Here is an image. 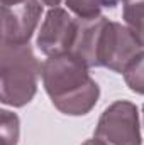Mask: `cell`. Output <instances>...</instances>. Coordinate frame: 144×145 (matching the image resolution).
<instances>
[{
    "mask_svg": "<svg viewBox=\"0 0 144 145\" xmlns=\"http://www.w3.org/2000/svg\"><path fill=\"white\" fill-rule=\"evenodd\" d=\"M108 19L104 15L90 17V19H75V36H73L70 54L78 57L87 68H100L98 66V49L104 29Z\"/></svg>",
    "mask_w": 144,
    "mask_h": 145,
    "instance_id": "obj_7",
    "label": "cell"
},
{
    "mask_svg": "<svg viewBox=\"0 0 144 145\" xmlns=\"http://www.w3.org/2000/svg\"><path fill=\"white\" fill-rule=\"evenodd\" d=\"M41 66L29 44H3L0 51V101L20 108L27 105L37 91Z\"/></svg>",
    "mask_w": 144,
    "mask_h": 145,
    "instance_id": "obj_2",
    "label": "cell"
},
{
    "mask_svg": "<svg viewBox=\"0 0 144 145\" xmlns=\"http://www.w3.org/2000/svg\"><path fill=\"white\" fill-rule=\"evenodd\" d=\"M124 79L131 91H134L137 95H144V49L131 63V66L126 69Z\"/></svg>",
    "mask_w": 144,
    "mask_h": 145,
    "instance_id": "obj_11",
    "label": "cell"
},
{
    "mask_svg": "<svg viewBox=\"0 0 144 145\" xmlns=\"http://www.w3.org/2000/svg\"><path fill=\"white\" fill-rule=\"evenodd\" d=\"M95 138L105 145H141L137 106L124 100L114 101L97 123Z\"/></svg>",
    "mask_w": 144,
    "mask_h": 145,
    "instance_id": "obj_3",
    "label": "cell"
},
{
    "mask_svg": "<svg viewBox=\"0 0 144 145\" xmlns=\"http://www.w3.org/2000/svg\"><path fill=\"white\" fill-rule=\"evenodd\" d=\"M44 5H48V7H51V8H56L58 5H59V2L61 0H41Z\"/></svg>",
    "mask_w": 144,
    "mask_h": 145,
    "instance_id": "obj_12",
    "label": "cell"
},
{
    "mask_svg": "<svg viewBox=\"0 0 144 145\" xmlns=\"http://www.w3.org/2000/svg\"><path fill=\"white\" fill-rule=\"evenodd\" d=\"M81 145H105L104 142H100L98 138H92V140H87V142H83Z\"/></svg>",
    "mask_w": 144,
    "mask_h": 145,
    "instance_id": "obj_13",
    "label": "cell"
},
{
    "mask_svg": "<svg viewBox=\"0 0 144 145\" xmlns=\"http://www.w3.org/2000/svg\"><path fill=\"white\" fill-rule=\"evenodd\" d=\"M42 5L37 0H26L14 5H2V42L29 44L36 31Z\"/></svg>",
    "mask_w": 144,
    "mask_h": 145,
    "instance_id": "obj_5",
    "label": "cell"
},
{
    "mask_svg": "<svg viewBox=\"0 0 144 145\" xmlns=\"http://www.w3.org/2000/svg\"><path fill=\"white\" fill-rule=\"evenodd\" d=\"M19 140V118L9 110L0 111V144L17 145Z\"/></svg>",
    "mask_w": 144,
    "mask_h": 145,
    "instance_id": "obj_10",
    "label": "cell"
},
{
    "mask_svg": "<svg viewBox=\"0 0 144 145\" xmlns=\"http://www.w3.org/2000/svg\"><path fill=\"white\" fill-rule=\"evenodd\" d=\"M144 47L132 36L127 25L108 20L98 49V66L124 74Z\"/></svg>",
    "mask_w": 144,
    "mask_h": 145,
    "instance_id": "obj_4",
    "label": "cell"
},
{
    "mask_svg": "<svg viewBox=\"0 0 144 145\" xmlns=\"http://www.w3.org/2000/svg\"><path fill=\"white\" fill-rule=\"evenodd\" d=\"M26 0H2V5H14V3H20Z\"/></svg>",
    "mask_w": 144,
    "mask_h": 145,
    "instance_id": "obj_14",
    "label": "cell"
},
{
    "mask_svg": "<svg viewBox=\"0 0 144 145\" xmlns=\"http://www.w3.org/2000/svg\"><path fill=\"white\" fill-rule=\"evenodd\" d=\"M41 78L51 103L65 115H87L98 101V84L88 68L70 52L49 56L41 66Z\"/></svg>",
    "mask_w": 144,
    "mask_h": 145,
    "instance_id": "obj_1",
    "label": "cell"
},
{
    "mask_svg": "<svg viewBox=\"0 0 144 145\" xmlns=\"http://www.w3.org/2000/svg\"><path fill=\"white\" fill-rule=\"evenodd\" d=\"M75 36V19L65 8H51L37 34V47L42 54L56 56L70 52Z\"/></svg>",
    "mask_w": 144,
    "mask_h": 145,
    "instance_id": "obj_6",
    "label": "cell"
},
{
    "mask_svg": "<svg viewBox=\"0 0 144 145\" xmlns=\"http://www.w3.org/2000/svg\"><path fill=\"white\" fill-rule=\"evenodd\" d=\"M143 116H144V105H143Z\"/></svg>",
    "mask_w": 144,
    "mask_h": 145,
    "instance_id": "obj_15",
    "label": "cell"
},
{
    "mask_svg": "<svg viewBox=\"0 0 144 145\" xmlns=\"http://www.w3.org/2000/svg\"><path fill=\"white\" fill-rule=\"evenodd\" d=\"M124 5L122 17L127 29L144 47V0H120Z\"/></svg>",
    "mask_w": 144,
    "mask_h": 145,
    "instance_id": "obj_8",
    "label": "cell"
},
{
    "mask_svg": "<svg viewBox=\"0 0 144 145\" xmlns=\"http://www.w3.org/2000/svg\"><path fill=\"white\" fill-rule=\"evenodd\" d=\"M66 5L76 17L90 19V17H98L104 7H114V2L112 0H66Z\"/></svg>",
    "mask_w": 144,
    "mask_h": 145,
    "instance_id": "obj_9",
    "label": "cell"
}]
</instances>
